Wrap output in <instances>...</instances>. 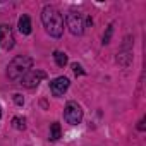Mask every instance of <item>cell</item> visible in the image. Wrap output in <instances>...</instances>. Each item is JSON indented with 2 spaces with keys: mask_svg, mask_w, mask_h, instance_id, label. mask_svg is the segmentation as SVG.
I'll list each match as a JSON object with an SVG mask.
<instances>
[{
  "mask_svg": "<svg viewBox=\"0 0 146 146\" xmlns=\"http://www.w3.org/2000/svg\"><path fill=\"white\" fill-rule=\"evenodd\" d=\"M41 21H43V26H45V29L50 36H53V38L62 36V33H64V17L55 7H52V5L43 7Z\"/></svg>",
  "mask_w": 146,
  "mask_h": 146,
  "instance_id": "6da1fadb",
  "label": "cell"
},
{
  "mask_svg": "<svg viewBox=\"0 0 146 146\" xmlns=\"http://www.w3.org/2000/svg\"><path fill=\"white\" fill-rule=\"evenodd\" d=\"M33 67V58L28 55H17L7 67V76L11 81H21Z\"/></svg>",
  "mask_w": 146,
  "mask_h": 146,
  "instance_id": "7a4b0ae2",
  "label": "cell"
},
{
  "mask_svg": "<svg viewBox=\"0 0 146 146\" xmlns=\"http://www.w3.org/2000/svg\"><path fill=\"white\" fill-rule=\"evenodd\" d=\"M65 23H67V28L72 35H83L84 31V23H83V16L76 11H70L65 14Z\"/></svg>",
  "mask_w": 146,
  "mask_h": 146,
  "instance_id": "3957f363",
  "label": "cell"
},
{
  "mask_svg": "<svg viewBox=\"0 0 146 146\" xmlns=\"http://www.w3.org/2000/svg\"><path fill=\"white\" fill-rule=\"evenodd\" d=\"M64 117L70 125H78L83 120V108L76 102H69L64 108Z\"/></svg>",
  "mask_w": 146,
  "mask_h": 146,
  "instance_id": "277c9868",
  "label": "cell"
},
{
  "mask_svg": "<svg viewBox=\"0 0 146 146\" xmlns=\"http://www.w3.org/2000/svg\"><path fill=\"white\" fill-rule=\"evenodd\" d=\"M14 33H12V28L7 26V24H0V50H11L14 46Z\"/></svg>",
  "mask_w": 146,
  "mask_h": 146,
  "instance_id": "5b68a950",
  "label": "cell"
},
{
  "mask_svg": "<svg viewBox=\"0 0 146 146\" xmlns=\"http://www.w3.org/2000/svg\"><path fill=\"white\" fill-rule=\"evenodd\" d=\"M45 78H46V74H45L43 70H40V69H31L28 74L21 79V84H24L26 88H36Z\"/></svg>",
  "mask_w": 146,
  "mask_h": 146,
  "instance_id": "8992f818",
  "label": "cell"
},
{
  "mask_svg": "<svg viewBox=\"0 0 146 146\" xmlns=\"http://www.w3.org/2000/svg\"><path fill=\"white\" fill-rule=\"evenodd\" d=\"M67 88H69V79L64 78V76H60V78H57L50 83V90L55 96H62L67 91Z\"/></svg>",
  "mask_w": 146,
  "mask_h": 146,
  "instance_id": "52a82bcc",
  "label": "cell"
},
{
  "mask_svg": "<svg viewBox=\"0 0 146 146\" xmlns=\"http://www.w3.org/2000/svg\"><path fill=\"white\" fill-rule=\"evenodd\" d=\"M19 31H21V35H29L31 33V19H29V16L23 14L19 17Z\"/></svg>",
  "mask_w": 146,
  "mask_h": 146,
  "instance_id": "ba28073f",
  "label": "cell"
},
{
  "mask_svg": "<svg viewBox=\"0 0 146 146\" xmlns=\"http://www.w3.org/2000/svg\"><path fill=\"white\" fill-rule=\"evenodd\" d=\"M60 134H62V131H60V124H58V122H53V124L50 125V141H57V139H60Z\"/></svg>",
  "mask_w": 146,
  "mask_h": 146,
  "instance_id": "9c48e42d",
  "label": "cell"
},
{
  "mask_svg": "<svg viewBox=\"0 0 146 146\" xmlns=\"http://www.w3.org/2000/svg\"><path fill=\"white\" fill-rule=\"evenodd\" d=\"M53 58H55V64L58 65V67H65L67 65V55L64 53V52H55L53 53Z\"/></svg>",
  "mask_w": 146,
  "mask_h": 146,
  "instance_id": "30bf717a",
  "label": "cell"
},
{
  "mask_svg": "<svg viewBox=\"0 0 146 146\" xmlns=\"http://www.w3.org/2000/svg\"><path fill=\"white\" fill-rule=\"evenodd\" d=\"M12 124H14L16 129L23 131V129L26 127V119H24V117H14V119H12Z\"/></svg>",
  "mask_w": 146,
  "mask_h": 146,
  "instance_id": "8fae6325",
  "label": "cell"
},
{
  "mask_svg": "<svg viewBox=\"0 0 146 146\" xmlns=\"http://www.w3.org/2000/svg\"><path fill=\"white\" fill-rule=\"evenodd\" d=\"M112 33H113V26L110 24L108 28H107V33L103 35V43L107 45V43H110V38H112Z\"/></svg>",
  "mask_w": 146,
  "mask_h": 146,
  "instance_id": "7c38bea8",
  "label": "cell"
},
{
  "mask_svg": "<svg viewBox=\"0 0 146 146\" xmlns=\"http://www.w3.org/2000/svg\"><path fill=\"white\" fill-rule=\"evenodd\" d=\"M72 70H74L76 76H83V74H84V70H83V67H81L79 64H72Z\"/></svg>",
  "mask_w": 146,
  "mask_h": 146,
  "instance_id": "4fadbf2b",
  "label": "cell"
},
{
  "mask_svg": "<svg viewBox=\"0 0 146 146\" xmlns=\"http://www.w3.org/2000/svg\"><path fill=\"white\" fill-rule=\"evenodd\" d=\"M14 102H16L17 105H23V103H24V98H23L21 95H14Z\"/></svg>",
  "mask_w": 146,
  "mask_h": 146,
  "instance_id": "5bb4252c",
  "label": "cell"
},
{
  "mask_svg": "<svg viewBox=\"0 0 146 146\" xmlns=\"http://www.w3.org/2000/svg\"><path fill=\"white\" fill-rule=\"evenodd\" d=\"M137 129H139V131H144V117L139 120V124H137Z\"/></svg>",
  "mask_w": 146,
  "mask_h": 146,
  "instance_id": "9a60e30c",
  "label": "cell"
},
{
  "mask_svg": "<svg viewBox=\"0 0 146 146\" xmlns=\"http://www.w3.org/2000/svg\"><path fill=\"white\" fill-rule=\"evenodd\" d=\"M0 117H2V107H0Z\"/></svg>",
  "mask_w": 146,
  "mask_h": 146,
  "instance_id": "2e32d148",
  "label": "cell"
}]
</instances>
